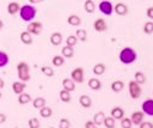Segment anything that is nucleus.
I'll list each match as a JSON object with an SVG mask.
<instances>
[{
    "label": "nucleus",
    "mask_w": 153,
    "mask_h": 128,
    "mask_svg": "<svg viewBox=\"0 0 153 128\" xmlns=\"http://www.w3.org/2000/svg\"><path fill=\"white\" fill-rule=\"evenodd\" d=\"M124 87H125V84H124L123 81H114V82L111 83V85H110L111 90H113L114 93H120L123 89H124Z\"/></svg>",
    "instance_id": "nucleus-24"
},
{
    "label": "nucleus",
    "mask_w": 153,
    "mask_h": 128,
    "mask_svg": "<svg viewBox=\"0 0 153 128\" xmlns=\"http://www.w3.org/2000/svg\"><path fill=\"white\" fill-rule=\"evenodd\" d=\"M5 121H6V115L5 113H0V124L5 123Z\"/></svg>",
    "instance_id": "nucleus-44"
},
{
    "label": "nucleus",
    "mask_w": 153,
    "mask_h": 128,
    "mask_svg": "<svg viewBox=\"0 0 153 128\" xmlns=\"http://www.w3.org/2000/svg\"><path fill=\"white\" fill-rule=\"evenodd\" d=\"M104 117H105V115H104L103 111H98L97 113H94V116H93V122L97 124V127L100 126V124H103Z\"/></svg>",
    "instance_id": "nucleus-26"
},
{
    "label": "nucleus",
    "mask_w": 153,
    "mask_h": 128,
    "mask_svg": "<svg viewBox=\"0 0 153 128\" xmlns=\"http://www.w3.org/2000/svg\"><path fill=\"white\" fill-rule=\"evenodd\" d=\"M16 68H17V76H19L20 81H22V82H28V81L31 79L30 66L27 65L26 62H23V61H22V62L17 63Z\"/></svg>",
    "instance_id": "nucleus-3"
},
{
    "label": "nucleus",
    "mask_w": 153,
    "mask_h": 128,
    "mask_svg": "<svg viewBox=\"0 0 153 128\" xmlns=\"http://www.w3.org/2000/svg\"><path fill=\"white\" fill-rule=\"evenodd\" d=\"M0 90H1V89H0ZM1 96H3V93H1V92H0V99H1Z\"/></svg>",
    "instance_id": "nucleus-48"
},
{
    "label": "nucleus",
    "mask_w": 153,
    "mask_h": 128,
    "mask_svg": "<svg viewBox=\"0 0 153 128\" xmlns=\"http://www.w3.org/2000/svg\"><path fill=\"white\" fill-rule=\"evenodd\" d=\"M115 118L114 117H104V121H103V124H104V127H107V128H114L115 127Z\"/></svg>",
    "instance_id": "nucleus-33"
},
{
    "label": "nucleus",
    "mask_w": 153,
    "mask_h": 128,
    "mask_svg": "<svg viewBox=\"0 0 153 128\" xmlns=\"http://www.w3.org/2000/svg\"><path fill=\"white\" fill-rule=\"evenodd\" d=\"M39 115H41V117L42 118H49L50 116L53 115V110L50 109L49 106H43L42 109H39Z\"/></svg>",
    "instance_id": "nucleus-27"
},
{
    "label": "nucleus",
    "mask_w": 153,
    "mask_h": 128,
    "mask_svg": "<svg viewBox=\"0 0 153 128\" xmlns=\"http://www.w3.org/2000/svg\"><path fill=\"white\" fill-rule=\"evenodd\" d=\"M41 72H42L44 76H47V77H53V76H54V70H53L52 67H49V66H43V67L41 68Z\"/></svg>",
    "instance_id": "nucleus-36"
},
{
    "label": "nucleus",
    "mask_w": 153,
    "mask_h": 128,
    "mask_svg": "<svg viewBox=\"0 0 153 128\" xmlns=\"http://www.w3.org/2000/svg\"><path fill=\"white\" fill-rule=\"evenodd\" d=\"M142 111L148 116H153V99H147L142 104Z\"/></svg>",
    "instance_id": "nucleus-9"
},
{
    "label": "nucleus",
    "mask_w": 153,
    "mask_h": 128,
    "mask_svg": "<svg viewBox=\"0 0 153 128\" xmlns=\"http://www.w3.org/2000/svg\"><path fill=\"white\" fill-rule=\"evenodd\" d=\"M98 9H99V11L102 12V14L107 15V16H110L113 14V11H114V6L109 0H102V1L99 3V5H98Z\"/></svg>",
    "instance_id": "nucleus-5"
},
{
    "label": "nucleus",
    "mask_w": 153,
    "mask_h": 128,
    "mask_svg": "<svg viewBox=\"0 0 153 128\" xmlns=\"http://www.w3.org/2000/svg\"><path fill=\"white\" fill-rule=\"evenodd\" d=\"M71 79L75 83H82L85 79V72L82 67H76L71 72Z\"/></svg>",
    "instance_id": "nucleus-7"
},
{
    "label": "nucleus",
    "mask_w": 153,
    "mask_h": 128,
    "mask_svg": "<svg viewBox=\"0 0 153 128\" xmlns=\"http://www.w3.org/2000/svg\"><path fill=\"white\" fill-rule=\"evenodd\" d=\"M59 127L60 128H69L70 127V121L68 118H61L59 121Z\"/></svg>",
    "instance_id": "nucleus-40"
},
{
    "label": "nucleus",
    "mask_w": 153,
    "mask_h": 128,
    "mask_svg": "<svg viewBox=\"0 0 153 128\" xmlns=\"http://www.w3.org/2000/svg\"><path fill=\"white\" fill-rule=\"evenodd\" d=\"M20 11V4L16 1H12L7 4V12L10 15H16L17 12Z\"/></svg>",
    "instance_id": "nucleus-23"
},
{
    "label": "nucleus",
    "mask_w": 153,
    "mask_h": 128,
    "mask_svg": "<svg viewBox=\"0 0 153 128\" xmlns=\"http://www.w3.org/2000/svg\"><path fill=\"white\" fill-rule=\"evenodd\" d=\"M77 43H79V39L76 35H69L66 38V45H69V46H75Z\"/></svg>",
    "instance_id": "nucleus-37"
},
{
    "label": "nucleus",
    "mask_w": 153,
    "mask_h": 128,
    "mask_svg": "<svg viewBox=\"0 0 153 128\" xmlns=\"http://www.w3.org/2000/svg\"><path fill=\"white\" fill-rule=\"evenodd\" d=\"M9 55L5 53V51H1L0 50V68L5 67L7 63H9Z\"/></svg>",
    "instance_id": "nucleus-30"
},
{
    "label": "nucleus",
    "mask_w": 153,
    "mask_h": 128,
    "mask_svg": "<svg viewBox=\"0 0 153 128\" xmlns=\"http://www.w3.org/2000/svg\"><path fill=\"white\" fill-rule=\"evenodd\" d=\"M75 35L77 37V39L81 40V42H86L87 40V32H86V29H82V28L77 29V31H76V34Z\"/></svg>",
    "instance_id": "nucleus-32"
},
{
    "label": "nucleus",
    "mask_w": 153,
    "mask_h": 128,
    "mask_svg": "<svg viewBox=\"0 0 153 128\" xmlns=\"http://www.w3.org/2000/svg\"><path fill=\"white\" fill-rule=\"evenodd\" d=\"M75 54V50H74V46H69V45H65L62 49H61V55L66 59H71Z\"/></svg>",
    "instance_id": "nucleus-19"
},
{
    "label": "nucleus",
    "mask_w": 153,
    "mask_h": 128,
    "mask_svg": "<svg viewBox=\"0 0 153 128\" xmlns=\"http://www.w3.org/2000/svg\"><path fill=\"white\" fill-rule=\"evenodd\" d=\"M114 11H115V14L119 16H125L127 12H129V9H127V6L124 3H118L114 6Z\"/></svg>",
    "instance_id": "nucleus-12"
},
{
    "label": "nucleus",
    "mask_w": 153,
    "mask_h": 128,
    "mask_svg": "<svg viewBox=\"0 0 153 128\" xmlns=\"http://www.w3.org/2000/svg\"><path fill=\"white\" fill-rule=\"evenodd\" d=\"M17 101H19L20 105H26V104H28L30 101H32V98H31V95H30L28 93H25V92H23V93L19 94Z\"/></svg>",
    "instance_id": "nucleus-21"
},
{
    "label": "nucleus",
    "mask_w": 153,
    "mask_h": 128,
    "mask_svg": "<svg viewBox=\"0 0 153 128\" xmlns=\"http://www.w3.org/2000/svg\"><path fill=\"white\" fill-rule=\"evenodd\" d=\"M143 33H146V34L153 33V21H148L143 24Z\"/></svg>",
    "instance_id": "nucleus-35"
},
{
    "label": "nucleus",
    "mask_w": 153,
    "mask_h": 128,
    "mask_svg": "<svg viewBox=\"0 0 153 128\" xmlns=\"http://www.w3.org/2000/svg\"><path fill=\"white\" fill-rule=\"evenodd\" d=\"M28 127H30V128H38V127H41V122H39V120L36 118V117L31 118V120L28 121Z\"/></svg>",
    "instance_id": "nucleus-39"
},
{
    "label": "nucleus",
    "mask_w": 153,
    "mask_h": 128,
    "mask_svg": "<svg viewBox=\"0 0 153 128\" xmlns=\"http://www.w3.org/2000/svg\"><path fill=\"white\" fill-rule=\"evenodd\" d=\"M20 17L25 22H31L34 20L37 15V9L33 5H23L20 7Z\"/></svg>",
    "instance_id": "nucleus-2"
},
{
    "label": "nucleus",
    "mask_w": 153,
    "mask_h": 128,
    "mask_svg": "<svg viewBox=\"0 0 153 128\" xmlns=\"http://www.w3.org/2000/svg\"><path fill=\"white\" fill-rule=\"evenodd\" d=\"M135 81H136L138 84H143V83L146 82V76H145V73L141 72V71L136 72V73H135Z\"/></svg>",
    "instance_id": "nucleus-34"
},
{
    "label": "nucleus",
    "mask_w": 153,
    "mask_h": 128,
    "mask_svg": "<svg viewBox=\"0 0 153 128\" xmlns=\"http://www.w3.org/2000/svg\"><path fill=\"white\" fill-rule=\"evenodd\" d=\"M88 88H90L91 90H93V92H97L102 88V82L98 78H94L93 77V78H91L90 81H88Z\"/></svg>",
    "instance_id": "nucleus-15"
},
{
    "label": "nucleus",
    "mask_w": 153,
    "mask_h": 128,
    "mask_svg": "<svg viewBox=\"0 0 153 128\" xmlns=\"http://www.w3.org/2000/svg\"><path fill=\"white\" fill-rule=\"evenodd\" d=\"M79 102H80V105L85 109H88V107L92 106V99L88 95H81L80 99H79Z\"/></svg>",
    "instance_id": "nucleus-17"
},
{
    "label": "nucleus",
    "mask_w": 153,
    "mask_h": 128,
    "mask_svg": "<svg viewBox=\"0 0 153 128\" xmlns=\"http://www.w3.org/2000/svg\"><path fill=\"white\" fill-rule=\"evenodd\" d=\"M42 1H44V0H30L31 4H41Z\"/></svg>",
    "instance_id": "nucleus-45"
},
{
    "label": "nucleus",
    "mask_w": 153,
    "mask_h": 128,
    "mask_svg": "<svg viewBox=\"0 0 153 128\" xmlns=\"http://www.w3.org/2000/svg\"><path fill=\"white\" fill-rule=\"evenodd\" d=\"M31 34H41L42 31H43V23L42 22H37V21H31L28 24H27V29Z\"/></svg>",
    "instance_id": "nucleus-6"
},
{
    "label": "nucleus",
    "mask_w": 153,
    "mask_h": 128,
    "mask_svg": "<svg viewBox=\"0 0 153 128\" xmlns=\"http://www.w3.org/2000/svg\"><path fill=\"white\" fill-rule=\"evenodd\" d=\"M137 59V53L135 51V49L126 46L124 49H121V51L119 53V60L124 65H130V63H134Z\"/></svg>",
    "instance_id": "nucleus-1"
},
{
    "label": "nucleus",
    "mask_w": 153,
    "mask_h": 128,
    "mask_svg": "<svg viewBox=\"0 0 153 128\" xmlns=\"http://www.w3.org/2000/svg\"><path fill=\"white\" fill-rule=\"evenodd\" d=\"M120 126H121L123 128H130V127H132L131 118H129V117H123L121 121H120Z\"/></svg>",
    "instance_id": "nucleus-38"
},
{
    "label": "nucleus",
    "mask_w": 153,
    "mask_h": 128,
    "mask_svg": "<svg viewBox=\"0 0 153 128\" xmlns=\"http://www.w3.org/2000/svg\"><path fill=\"white\" fill-rule=\"evenodd\" d=\"M61 84H62V88L65 89V90H68V92H74L75 88H76V83L71 78H64Z\"/></svg>",
    "instance_id": "nucleus-13"
},
{
    "label": "nucleus",
    "mask_w": 153,
    "mask_h": 128,
    "mask_svg": "<svg viewBox=\"0 0 153 128\" xmlns=\"http://www.w3.org/2000/svg\"><path fill=\"white\" fill-rule=\"evenodd\" d=\"M83 7H85V11L87 14H93L96 11V4L93 0H86L85 4H83Z\"/></svg>",
    "instance_id": "nucleus-22"
},
{
    "label": "nucleus",
    "mask_w": 153,
    "mask_h": 128,
    "mask_svg": "<svg viewBox=\"0 0 153 128\" xmlns=\"http://www.w3.org/2000/svg\"><path fill=\"white\" fill-rule=\"evenodd\" d=\"M25 89H26V83L25 82H14L12 83V92H14L15 94H21V93H23L25 92Z\"/></svg>",
    "instance_id": "nucleus-11"
},
{
    "label": "nucleus",
    "mask_w": 153,
    "mask_h": 128,
    "mask_svg": "<svg viewBox=\"0 0 153 128\" xmlns=\"http://www.w3.org/2000/svg\"><path fill=\"white\" fill-rule=\"evenodd\" d=\"M92 72L96 74V76H100L105 72V65L104 63H96L92 68Z\"/></svg>",
    "instance_id": "nucleus-28"
},
{
    "label": "nucleus",
    "mask_w": 153,
    "mask_h": 128,
    "mask_svg": "<svg viewBox=\"0 0 153 128\" xmlns=\"http://www.w3.org/2000/svg\"><path fill=\"white\" fill-rule=\"evenodd\" d=\"M3 27H4V22H3L1 20H0V29H1Z\"/></svg>",
    "instance_id": "nucleus-47"
},
{
    "label": "nucleus",
    "mask_w": 153,
    "mask_h": 128,
    "mask_svg": "<svg viewBox=\"0 0 153 128\" xmlns=\"http://www.w3.org/2000/svg\"><path fill=\"white\" fill-rule=\"evenodd\" d=\"M141 84H138L136 81H130L129 82V93L132 99H138L141 96Z\"/></svg>",
    "instance_id": "nucleus-4"
},
{
    "label": "nucleus",
    "mask_w": 153,
    "mask_h": 128,
    "mask_svg": "<svg viewBox=\"0 0 153 128\" xmlns=\"http://www.w3.org/2000/svg\"><path fill=\"white\" fill-rule=\"evenodd\" d=\"M68 23L74 26V27H79V26L81 24V17L77 16V15H70L68 17Z\"/></svg>",
    "instance_id": "nucleus-25"
},
{
    "label": "nucleus",
    "mask_w": 153,
    "mask_h": 128,
    "mask_svg": "<svg viewBox=\"0 0 153 128\" xmlns=\"http://www.w3.org/2000/svg\"><path fill=\"white\" fill-rule=\"evenodd\" d=\"M85 127H86V128H94V127H97V124H96L93 121H87V122L85 123Z\"/></svg>",
    "instance_id": "nucleus-43"
},
{
    "label": "nucleus",
    "mask_w": 153,
    "mask_h": 128,
    "mask_svg": "<svg viewBox=\"0 0 153 128\" xmlns=\"http://www.w3.org/2000/svg\"><path fill=\"white\" fill-rule=\"evenodd\" d=\"M93 28H94V31H97V32H99V33H100V32H105L107 28H108L105 20H104V18H97V20L94 21V23H93Z\"/></svg>",
    "instance_id": "nucleus-8"
},
{
    "label": "nucleus",
    "mask_w": 153,
    "mask_h": 128,
    "mask_svg": "<svg viewBox=\"0 0 153 128\" xmlns=\"http://www.w3.org/2000/svg\"><path fill=\"white\" fill-rule=\"evenodd\" d=\"M110 113H111V117H114L115 120H121L124 117V113L125 112H124V110L120 106H115V107L111 109Z\"/></svg>",
    "instance_id": "nucleus-18"
},
{
    "label": "nucleus",
    "mask_w": 153,
    "mask_h": 128,
    "mask_svg": "<svg viewBox=\"0 0 153 128\" xmlns=\"http://www.w3.org/2000/svg\"><path fill=\"white\" fill-rule=\"evenodd\" d=\"M50 43L54 46H59L62 43V34L60 32H54L50 35Z\"/></svg>",
    "instance_id": "nucleus-14"
},
{
    "label": "nucleus",
    "mask_w": 153,
    "mask_h": 128,
    "mask_svg": "<svg viewBox=\"0 0 153 128\" xmlns=\"http://www.w3.org/2000/svg\"><path fill=\"white\" fill-rule=\"evenodd\" d=\"M59 98L62 102H70L71 101V95H70V92L65 90V89H62V90L59 92Z\"/></svg>",
    "instance_id": "nucleus-29"
},
{
    "label": "nucleus",
    "mask_w": 153,
    "mask_h": 128,
    "mask_svg": "<svg viewBox=\"0 0 153 128\" xmlns=\"http://www.w3.org/2000/svg\"><path fill=\"white\" fill-rule=\"evenodd\" d=\"M143 116H145V113H143V111H135L132 115H131V122H132V124H135V126H138L140 123H141L142 121H143Z\"/></svg>",
    "instance_id": "nucleus-10"
},
{
    "label": "nucleus",
    "mask_w": 153,
    "mask_h": 128,
    "mask_svg": "<svg viewBox=\"0 0 153 128\" xmlns=\"http://www.w3.org/2000/svg\"><path fill=\"white\" fill-rule=\"evenodd\" d=\"M4 87H5V82L3 78H0V89H3Z\"/></svg>",
    "instance_id": "nucleus-46"
},
{
    "label": "nucleus",
    "mask_w": 153,
    "mask_h": 128,
    "mask_svg": "<svg viewBox=\"0 0 153 128\" xmlns=\"http://www.w3.org/2000/svg\"><path fill=\"white\" fill-rule=\"evenodd\" d=\"M32 105H33V107L34 109H42L43 106H45L47 105V101H45V99L44 98H42V96H38V98H36V99H33L32 100Z\"/></svg>",
    "instance_id": "nucleus-20"
},
{
    "label": "nucleus",
    "mask_w": 153,
    "mask_h": 128,
    "mask_svg": "<svg viewBox=\"0 0 153 128\" xmlns=\"http://www.w3.org/2000/svg\"><path fill=\"white\" fill-rule=\"evenodd\" d=\"M20 39L23 44H26V45H30L32 44L33 39H32V34L28 32V31H23L21 34H20Z\"/></svg>",
    "instance_id": "nucleus-16"
},
{
    "label": "nucleus",
    "mask_w": 153,
    "mask_h": 128,
    "mask_svg": "<svg viewBox=\"0 0 153 128\" xmlns=\"http://www.w3.org/2000/svg\"><path fill=\"white\" fill-rule=\"evenodd\" d=\"M52 62H53V65H54V66L60 67V66L64 65V62H65V57H64L62 55H55V56L53 57Z\"/></svg>",
    "instance_id": "nucleus-31"
},
{
    "label": "nucleus",
    "mask_w": 153,
    "mask_h": 128,
    "mask_svg": "<svg viewBox=\"0 0 153 128\" xmlns=\"http://www.w3.org/2000/svg\"><path fill=\"white\" fill-rule=\"evenodd\" d=\"M146 15H147V17H149L151 20H153V6H151V7L147 9Z\"/></svg>",
    "instance_id": "nucleus-42"
},
{
    "label": "nucleus",
    "mask_w": 153,
    "mask_h": 128,
    "mask_svg": "<svg viewBox=\"0 0 153 128\" xmlns=\"http://www.w3.org/2000/svg\"><path fill=\"white\" fill-rule=\"evenodd\" d=\"M138 126L141 127V128H153V123H151V122H143V121L140 123Z\"/></svg>",
    "instance_id": "nucleus-41"
}]
</instances>
